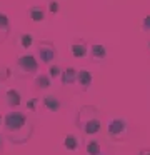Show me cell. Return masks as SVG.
I'll return each mask as SVG.
<instances>
[{
	"label": "cell",
	"instance_id": "6da1fadb",
	"mask_svg": "<svg viewBox=\"0 0 150 155\" xmlns=\"http://www.w3.org/2000/svg\"><path fill=\"white\" fill-rule=\"evenodd\" d=\"M33 124L23 112H7L3 115V137L15 145H23L32 138Z\"/></svg>",
	"mask_w": 150,
	"mask_h": 155
},
{
	"label": "cell",
	"instance_id": "7a4b0ae2",
	"mask_svg": "<svg viewBox=\"0 0 150 155\" xmlns=\"http://www.w3.org/2000/svg\"><path fill=\"white\" fill-rule=\"evenodd\" d=\"M75 125L83 135H97L102 130V118L98 108L93 105H82L77 112Z\"/></svg>",
	"mask_w": 150,
	"mask_h": 155
},
{
	"label": "cell",
	"instance_id": "3957f363",
	"mask_svg": "<svg viewBox=\"0 0 150 155\" xmlns=\"http://www.w3.org/2000/svg\"><path fill=\"white\" fill-rule=\"evenodd\" d=\"M127 134H128V124H127L125 118L115 117L108 120V124H107V135L112 140H120Z\"/></svg>",
	"mask_w": 150,
	"mask_h": 155
},
{
	"label": "cell",
	"instance_id": "277c9868",
	"mask_svg": "<svg viewBox=\"0 0 150 155\" xmlns=\"http://www.w3.org/2000/svg\"><path fill=\"white\" fill-rule=\"evenodd\" d=\"M17 68L22 72V75H33L38 70V60L30 54L20 55L17 60Z\"/></svg>",
	"mask_w": 150,
	"mask_h": 155
},
{
	"label": "cell",
	"instance_id": "5b68a950",
	"mask_svg": "<svg viewBox=\"0 0 150 155\" xmlns=\"http://www.w3.org/2000/svg\"><path fill=\"white\" fill-rule=\"evenodd\" d=\"M38 57L43 64H52L57 57L55 47H53L52 44H48V42H42L40 47H38Z\"/></svg>",
	"mask_w": 150,
	"mask_h": 155
},
{
	"label": "cell",
	"instance_id": "8992f818",
	"mask_svg": "<svg viewBox=\"0 0 150 155\" xmlns=\"http://www.w3.org/2000/svg\"><path fill=\"white\" fill-rule=\"evenodd\" d=\"M5 102L12 110H15V108L20 107V104H22V95H20V92L17 90V88H8V90L5 92Z\"/></svg>",
	"mask_w": 150,
	"mask_h": 155
},
{
	"label": "cell",
	"instance_id": "52a82bcc",
	"mask_svg": "<svg viewBox=\"0 0 150 155\" xmlns=\"http://www.w3.org/2000/svg\"><path fill=\"white\" fill-rule=\"evenodd\" d=\"M92 74H90V70H87V68H82V70L77 72V82H78V85L83 88V90H87V88L92 85Z\"/></svg>",
	"mask_w": 150,
	"mask_h": 155
},
{
	"label": "cell",
	"instance_id": "ba28073f",
	"mask_svg": "<svg viewBox=\"0 0 150 155\" xmlns=\"http://www.w3.org/2000/svg\"><path fill=\"white\" fill-rule=\"evenodd\" d=\"M85 152L87 155H103V148L97 138H88L85 142Z\"/></svg>",
	"mask_w": 150,
	"mask_h": 155
},
{
	"label": "cell",
	"instance_id": "9c48e42d",
	"mask_svg": "<svg viewBox=\"0 0 150 155\" xmlns=\"http://www.w3.org/2000/svg\"><path fill=\"white\" fill-rule=\"evenodd\" d=\"M60 78H62V85L68 87V85H72V84H75V82H77V70L73 67H67L65 70L62 72Z\"/></svg>",
	"mask_w": 150,
	"mask_h": 155
},
{
	"label": "cell",
	"instance_id": "30bf717a",
	"mask_svg": "<svg viewBox=\"0 0 150 155\" xmlns=\"http://www.w3.org/2000/svg\"><path fill=\"white\" fill-rule=\"evenodd\" d=\"M43 105H45V108L50 112H58L60 107H62V102H60L55 95H45V97H43Z\"/></svg>",
	"mask_w": 150,
	"mask_h": 155
},
{
	"label": "cell",
	"instance_id": "8fae6325",
	"mask_svg": "<svg viewBox=\"0 0 150 155\" xmlns=\"http://www.w3.org/2000/svg\"><path fill=\"white\" fill-rule=\"evenodd\" d=\"M90 55H92L93 60L102 62L103 58L107 57V48L103 47L102 44H95V45H92V48H90Z\"/></svg>",
	"mask_w": 150,
	"mask_h": 155
},
{
	"label": "cell",
	"instance_id": "7c38bea8",
	"mask_svg": "<svg viewBox=\"0 0 150 155\" xmlns=\"http://www.w3.org/2000/svg\"><path fill=\"white\" fill-rule=\"evenodd\" d=\"M63 147H65L68 152H75L77 148L80 147V140L77 138V135L68 134V135H65V138H63Z\"/></svg>",
	"mask_w": 150,
	"mask_h": 155
},
{
	"label": "cell",
	"instance_id": "4fadbf2b",
	"mask_svg": "<svg viewBox=\"0 0 150 155\" xmlns=\"http://www.w3.org/2000/svg\"><path fill=\"white\" fill-rule=\"evenodd\" d=\"M88 54V48L83 42H73L72 44V55L77 58H83L85 55Z\"/></svg>",
	"mask_w": 150,
	"mask_h": 155
},
{
	"label": "cell",
	"instance_id": "5bb4252c",
	"mask_svg": "<svg viewBox=\"0 0 150 155\" xmlns=\"http://www.w3.org/2000/svg\"><path fill=\"white\" fill-rule=\"evenodd\" d=\"M28 17L32 18V22H42L45 18V12L42 7H30L28 8Z\"/></svg>",
	"mask_w": 150,
	"mask_h": 155
},
{
	"label": "cell",
	"instance_id": "9a60e30c",
	"mask_svg": "<svg viewBox=\"0 0 150 155\" xmlns=\"http://www.w3.org/2000/svg\"><path fill=\"white\" fill-rule=\"evenodd\" d=\"M35 85L38 88H43V90H45V88H48L50 85H52V82H50V77L48 75H45V74H38L35 77Z\"/></svg>",
	"mask_w": 150,
	"mask_h": 155
},
{
	"label": "cell",
	"instance_id": "2e32d148",
	"mask_svg": "<svg viewBox=\"0 0 150 155\" xmlns=\"http://www.w3.org/2000/svg\"><path fill=\"white\" fill-rule=\"evenodd\" d=\"M0 32H3V35L7 37V34L10 32V20L5 14L0 12Z\"/></svg>",
	"mask_w": 150,
	"mask_h": 155
},
{
	"label": "cell",
	"instance_id": "e0dca14e",
	"mask_svg": "<svg viewBox=\"0 0 150 155\" xmlns=\"http://www.w3.org/2000/svg\"><path fill=\"white\" fill-rule=\"evenodd\" d=\"M20 45H22L23 48H30L33 45V37L30 34H23L22 37H20Z\"/></svg>",
	"mask_w": 150,
	"mask_h": 155
},
{
	"label": "cell",
	"instance_id": "ac0fdd59",
	"mask_svg": "<svg viewBox=\"0 0 150 155\" xmlns=\"http://www.w3.org/2000/svg\"><path fill=\"white\" fill-rule=\"evenodd\" d=\"M60 75H62V70H60L58 65H50V68H48V77H50V80H52V78H58Z\"/></svg>",
	"mask_w": 150,
	"mask_h": 155
},
{
	"label": "cell",
	"instance_id": "d6986e66",
	"mask_svg": "<svg viewBox=\"0 0 150 155\" xmlns=\"http://www.w3.org/2000/svg\"><path fill=\"white\" fill-rule=\"evenodd\" d=\"M142 30L143 32H148L150 34V15H145L142 20Z\"/></svg>",
	"mask_w": 150,
	"mask_h": 155
},
{
	"label": "cell",
	"instance_id": "ffe728a7",
	"mask_svg": "<svg viewBox=\"0 0 150 155\" xmlns=\"http://www.w3.org/2000/svg\"><path fill=\"white\" fill-rule=\"evenodd\" d=\"M48 8H50V12H52V14H57V12L60 10L58 2H57V0H50V2H48Z\"/></svg>",
	"mask_w": 150,
	"mask_h": 155
},
{
	"label": "cell",
	"instance_id": "44dd1931",
	"mask_svg": "<svg viewBox=\"0 0 150 155\" xmlns=\"http://www.w3.org/2000/svg\"><path fill=\"white\" fill-rule=\"evenodd\" d=\"M35 105H37V98H32V100L27 102V108L28 110H35Z\"/></svg>",
	"mask_w": 150,
	"mask_h": 155
},
{
	"label": "cell",
	"instance_id": "7402d4cb",
	"mask_svg": "<svg viewBox=\"0 0 150 155\" xmlns=\"http://www.w3.org/2000/svg\"><path fill=\"white\" fill-rule=\"evenodd\" d=\"M138 155H150V148H142L138 152Z\"/></svg>",
	"mask_w": 150,
	"mask_h": 155
},
{
	"label": "cell",
	"instance_id": "603a6c76",
	"mask_svg": "<svg viewBox=\"0 0 150 155\" xmlns=\"http://www.w3.org/2000/svg\"><path fill=\"white\" fill-rule=\"evenodd\" d=\"M2 148H3V137L0 135V150H2Z\"/></svg>",
	"mask_w": 150,
	"mask_h": 155
},
{
	"label": "cell",
	"instance_id": "cb8c5ba5",
	"mask_svg": "<svg viewBox=\"0 0 150 155\" xmlns=\"http://www.w3.org/2000/svg\"><path fill=\"white\" fill-rule=\"evenodd\" d=\"M3 38H5V37H3V35H2V34H0V42H2V40H3Z\"/></svg>",
	"mask_w": 150,
	"mask_h": 155
},
{
	"label": "cell",
	"instance_id": "d4e9b609",
	"mask_svg": "<svg viewBox=\"0 0 150 155\" xmlns=\"http://www.w3.org/2000/svg\"><path fill=\"white\" fill-rule=\"evenodd\" d=\"M0 124H2V115H0Z\"/></svg>",
	"mask_w": 150,
	"mask_h": 155
},
{
	"label": "cell",
	"instance_id": "484cf974",
	"mask_svg": "<svg viewBox=\"0 0 150 155\" xmlns=\"http://www.w3.org/2000/svg\"><path fill=\"white\" fill-rule=\"evenodd\" d=\"M148 50H150V42H148Z\"/></svg>",
	"mask_w": 150,
	"mask_h": 155
}]
</instances>
